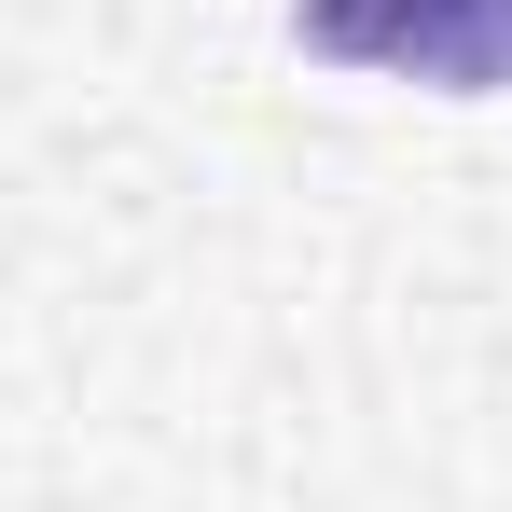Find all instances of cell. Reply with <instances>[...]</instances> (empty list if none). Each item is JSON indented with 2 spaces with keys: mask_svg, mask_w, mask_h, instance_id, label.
<instances>
[{
  "mask_svg": "<svg viewBox=\"0 0 512 512\" xmlns=\"http://www.w3.org/2000/svg\"><path fill=\"white\" fill-rule=\"evenodd\" d=\"M291 42L388 84L512 97V0H291Z\"/></svg>",
  "mask_w": 512,
  "mask_h": 512,
  "instance_id": "obj_1",
  "label": "cell"
}]
</instances>
